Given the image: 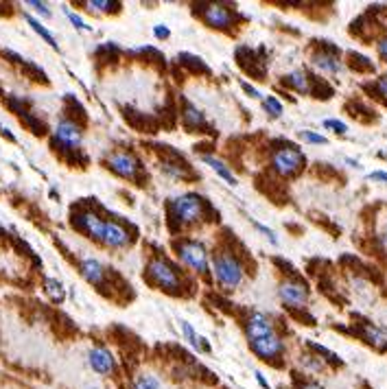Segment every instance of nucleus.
I'll return each instance as SVG.
<instances>
[{"mask_svg": "<svg viewBox=\"0 0 387 389\" xmlns=\"http://www.w3.org/2000/svg\"><path fill=\"white\" fill-rule=\"evenodd\" d=\"M212 274L217 282L226 289H235L243 282V267L235 256L230 254H217L212 261Z\"/></svg>", "mask_w": 387, "mask_h": 389, "instance_id": "f257e3e1", "label": "nucleus"}, {"mask_svg": "<svg viewBox=\"0 0 387 389\" xmlns=\"http://www.w3.org/2000/svg\"><path fill=\"white\" fill-rule=\"evenodd\" d=\"M171 210L179 223H195L204 217V201L199 194H192V192L179 194V197L173 199Z\"/></svg>", "mask_w": 387, "mask_h": 389, "instance_id": "f03ea898", "label": "nucleus"}, {"mask_svg": "<svg viewBox=\"0 0 387 389\" xmlns=\"http://www.w3.org/2000/svg\"><path fill=\"white\" fill-rule=\"evenodd\" d=\"M149 276H151V280L156 282L160 289L169 291V293H171V291L177 293L179 287H182L177 269H175L173 265H169L166 261H162V258H156V261L149 263Z\"/></svg>", "mask_w": 387, "mask_h": 389, "instance_id": "7ed1b4c3", "label": "nucleus"}, {"mask_svg": "<svg viewBox=\"0 0 387 389\" xmlns=\"http://www.w3.org/2000/svg\"><path fill=\"white\" fill-rule=\"evenodd\" d=\"M177 254H179V258H182L184 265H188L190 269L199 271V274H206V271L210 269L206 248H204L201 243H197V241H184V243H179Z\"/></svg>", "mask_w": 387, "mask_h": 389, "instance_id": "20e7f679", "label": "nucleus"}, {"mask_svg": "<svg viewBox=\"0 0 387 389\" xmlns=\"http://www.w3.org/2000/svg\"><path fill=\"white\" fill-rule=\"evenodd\" d=\"M250 348L258 359H263L267 363H276V359H280L282 352H285V341L274 332V335L261 337V339H256V341H250Z\"/></svg>", "mask_w": 387, "mask_h": 389, "instance_id": "39448f33", "label": "nucleus"}, {"mask_svg": "<svg viewBox=\"0 0 387 389\" xmlns=\"http://www.w3.org/2000/svg\"><path fill=\"white\" fill-rule=\"evenodd\" d=\"M278 297L291 308H300L308 302V287L300 280H285L278 287Z\"/></svg>", "mask_w": 387, "mask_h": 389, "instance_id": "423d86ee", "label": "nucleus"}, {"mask_svg": "<svg viewBox=\"0 0 387 389\" xmlns=\"http://www.w3.org/2000/svg\"><path fill=\"white\" fill-rule=\"evenodd\" d=\"M72 221L77 223V228L83 230L90 239L103 241V235H106V226H108V221H106V219H101L97 212L83 210V212L77 215V217L72 219Z\"/></svg>", "mask_w": 387, "mask_h": 389, "instance_id": "0eeeda50", "label": "nucleus"}, {"mask_svg": "<svg viewBox=\"0 0 387 389\" xmlns=\"http://www.w3.org/2000/svg\"><path fill=\"white\" fill-rule=\"evenodd\" d=\"M304 166V155L295 149H280L274 155V168L282 175H293Z\"/></svg>", "mask_w": 387, "mask_h": 389, "instance_id": "6e6552de", "label": "nucleus"}, {"mask_svg": "<svg viewBox=\"0 0 387 389\" xmlns=\"http://www.w3.org/2000/svg\"><path fill=\"white\" fill-rule=\"evenodd\" d=\"M55 140L63 149H79L81 147V127L68 119H61L55 127Z\"/></svg>", "mask_w": 387, "mask_h": 389, "instance_id": "1a4fd4ad", "label": "nucleus"}, {"mask_svg": "<svg viewBox=\"0 0 387 389\" xmlns=\"http://www.w3.org/2000/svg\"><path fill=\"white\" fill-rule=\"evenodd\" d=\"M88 366L92 368V372H97L101 376H110L116 370V359L108 348L95 346L88 352Z\"/></svg>", "mask_w": 387, "mask_h": 389, "instance_id": "9d476101", "label": "nucleus"}, {"mask_svg": "<svg viewBox=\"0 0 387 389\" xmlns=\"http://www.w3.org/2000/svg\"><path fill=\"white\" fill-rule=\"evenodd\" d=\"M108 166L116 175L121 177H127V179H134L136 173H138V162L134 160V155H129L125 151H114L108 155Z\"/></svg>", "mask_w": 387, "mask_h": 389, "instance_id": "9b49d317", "label": "nucleus"}, {"mask_svg": "<svg viewBox=\"0 0 387 389\" xmlns=\"http://www.w3.org/2000/svg\"><path fill=\"white\" fill-rule=\"evenodd\" d=\"M204 22L210 24L212 29H230L235 24V14L226 5H206L204 7Z\"/></svg>", "mask_w": 387, "mask_h": 389, "instance_id": "f8f14e48", "label": "nucleus"}, {"mask_svg": "<svg viewBox=\"0 0 387 389\" xmlns=\"http://www.w3.org/2000/svg\"><path fill=\"white\" fill-rule=\"evenodd\" d=\"M267 335H274V321L263 313H252L245 321V337L250 341H256Z\"/></svg>", "mask_w": 387, "mask_h": 389, "instance_id": "ddd939ff", "label": "nucleus"}, {"mask_svg": "<svg viewBox=\"0 0 387 389\" xmlns=\"http://www.w3.org/2000/svg\"><path fill=\"white\" fill-rule=\"evenodd\" d=\"M129 235H127V230L123 226H119L116 221H108L106 226V235H103V245H108V248L112 250H121V248H127L129 245Z\"/></svg>", "mask_w": 387, "mask_h": 389, "instance_id": "4468645a", "label": "nucleus"}, {"mask_svg": "<svg viewBox=\"0 0 387 389\" xmlns=\"http://www.w3.org/2000/svg\"><path fill=\"white\" fill-rule=\"evenodd\" d=\"M79 269H81V276L90 284H95V287H103V284H106V267H103L97 258H83Z\"/></svg>", "mask_w": 387, "mask_h": 389, "instance_id": "2eb2a0df", "label": "nucleus"}, {"mask_svg": "<svg viewBox=\"0 0 387 389\" xmlns=\"http://www.w3.org/2000/svg\"><path fill=\"white\" fill-rule=\"evenodd\" d=\"M311 63H313V68H317L324 74H339L344 70V63L339 61L337 55H333V53H313Z\"/></svg>", "mask_w": 387, "mask_h": 389, "instance_id": "dca6fc26", "label": "nucleus"}, {"mask_svg": "<svg viewBox=\"0 0 387 389\" xmlns=\"http://www.w3.org/2000/svg\"><path fill=\"white\" fill-rule=\"evenodd\" d=\"M204 164L206 166H210L212 168V171L219 175V177H221L224 181H226V184H230V186H237V177L235 175H232V171H230V168L221 162V160H217V158H212V155H204Z\"/></svg>", "mask_w": 387, "mask_h": 389, "instance_id": "f3484780", "label": "nucleus"}, {"mask_svg": "<svg viewBox=\"0 0 387 389\" xmlns=\"http://www.w3.org/2000/svg\"><path fill=\"white\" fill-rule=\"evenodd\" d=\"M287 83L300 94H308L311 92V79L302 72V70H293L291 74H287Z\"/></svg>", "mask_w": 387, "mask_h": 389, "instance_id": "a211bd4d", "label": "nucleus"}, {"mask_svg": "<svg viewBox=\"0 0 387 389\" xmlns=\"http://www.w3.org/2000/svg\"><path fill=\"white\" fill-rule=\"evenodd\" d=\"M184 123L190 129H197V127L206 125V116H204V112H199L195 106H190V103H188V106L184 108Z\"/></svg>", "mask_w": 387, "mask_h": 389, "instance_id": "6ab92c4d", "label": "nucleus"}, {"mask_svg": "<svg viewBox=\"0 0 387 389\" xmlns=\"http://www.w3.org/2000/svg\"><path fill=\"white\" fill-rule=\"evenodd\" d=\"M24 18H27V22L31 24V29H33V31H35L37 35H40V37H42V40H44V42H46L48 46H53L55 50L59 48V46H57V40H55V37L50 35V33H48V31H46V29L42 27V22H40V20H35L33 16H24Z\"/></svg>", "mask_w": 387, "mask_h": 389, "instance_id": "aec40b11", "label": "nucleus"}, {"mask_svg": "<svg viewBox=\"0 0 387 389\" xmlns=\"http://www.w3.org/2000/svg\"><path fill=\"white\" fill-rule=\"evenodd\" d=\"M134 389H162V383L156 374H140L134 381Z\"/></svg>", "mask_w": 387, "mask_h": 389, "instance_id": "412c9836", "label": "nucleus"}, {"mask_svg": "<svg viewBox=\"0 0 387 389\" xmlns=\"http://www.w3.org/2000/svg\"><path fill=\"white\" fill-rule=\"evenodd\" d=\"M86 7L90 11H103V14H110V11H119V3H110V0H88Z\"/></svg>", "mask_w": 387, "mask_h": 389, "instance_id": "4be33fe9", "label": "nucleus"}, {"mask_svg": "<svg viewBox=\"0 0 387 389\" xmlns=\"http://www.w3.org/2000/svg\"><path fill=\"white\" fill-rule=\"evenodd\" d=\"M364 337L372 343V346H377V348H387V339H385V335L377 328H372V326H366L364 328Z\"/></svg>", "mask_w": 387, "mask_h": 389, "instance_id": "5701e85b", "label": "nucleus"}, {"mask_svg": "<svg viewBox=\"0 0 387 389\" xmlns=\"http://www.w3.org/2000/svg\"><path fill=\"white\" fill-rule=\"evenodd\" d=\"M263 108H265V112H267L269 116H276V119H278L282 112H285L282 103H280L276 97H265V99H263Z\"/></svg>", "mask_w": 387, "mask_h": 389, "instance_id": "b1692460", "label": "nucleus"}, {"mask_svg": "<svg viewBox=\"0 0 387 389\" xmlns=\"http://www.w3.org/2000/svg\"><path fill=\"white\" fill-rule=\"evenodd\" d=\"M179 326H182V332H184V337H186V341L195 348V350H201V343H199V335L195 332V328H192V323H188V321H182L179 323Z\"/></svg>", "mask_w": 387, "mask_h": 389, "instance_id": "393cba45", "label": "nucleus"}, {"mask_svg": "<svg viewBox=\"0 0 387 389\" xmlns=\"http://www.w3.org/2000/svg\"><path fill=\"white\" fill-rule=\"evenodd\" d=\"M300 366L304 370H308V372H321V370H324V363H321L317 357H302Z\"/></svg>", "mask_w": 387, "mask_h": 389, "instance_id": "a878e982", "label": "nucleus"}, {"mask_svg": "<svg viewBox=\"0 0 387 389\" xmlns=\"http://www.w3.org/2000/svg\"><path fill=\"white\" fill-rule=\"evenodd\" d=\"M63 14H66V18L72 22V27H75V29H79V31H92V27H88V24L83 22V18H81V16H77V14H72L70 9H63Z\"/></svg>", "mask_w": 387, "mask_h": 389, "instance_id": "bb28decb", "label": "nucleus"}, {"mask_svg": "<svg viewBox=\"0 0 387 389\" xmlns=\"http://www.w3.org/2000/svg\"><path fill=\"white\" fill-rule=\"evenodd\" d=\"M46 289L50 293V297H53L55 302H61L63 300V291H61V284L57 280H46Z\"/></svg>", "mask_w": 387, "mask_h": 389, "instance_id": "cd10ccee", "label": "nucleus"}, {"mask_svg": "<svg viewBox=\"0 0 387 389\" xmlns=\"http://www.w3.org/2000/svg\"><path fill=\"white\" fill-rule=\"evenodd\" d=\"M300 138L306 140V142H311V145H326V142H328L324 136H319L315 132H300Z\"/></svg>", "mask_w": 387, "mask_h": 389, "instance_id": "c85d7f7f", "label": "nucleus"}, {"mask_svg": "<svg viewBox=\"0 0 387 389\" xmlns=\"http://www.w3.org/2000/svg\"><path fill=\"white\" fill-rule=\"evenodd\" d=\"M252 223H254V228H256L258 232H261V235H263L269 243H272V245H278V239H276V235H274V230H269L267 226L258 223V221H252Z\"/></svg>", "mask_w": 387, "mask_h": 389, "instance_id": "c756f323", "label": "nucleus"}, {"mask_svg": "<svg viewBox=\"0 0 387 389\" xmlns=\"http://www.w3.org/2000/svg\"><path fill=\"white\" fill-rule=\"evenodd\" d=\"M324 127H326V129H333L335 134H346V132H348L346 123H341V121H337V119H326V121H324Z\"/></svg>", "mask_w": 387, "mask_h": 389, "instance_id": "7c9ffc66", "label": "nucleus"}, {"mask_svg": "<svg viewBox=\"0 0 387 389\" xmlns=\"http://www.w3.org/2000/svg\"><path fill=\"white\" fill-rule=\"evenodd\" d=\"M162 171H164L166 175H171L173 179L184 177V171H182V168H177L173 162H162Z\"/></svg>", "mask_w": 387, "mask_h": 389, "instance_id": "2f4dec72", "label": "nucleus"}, {"mask_svg": "<svg viewBox=\"0 0 387 389\" xmlns=\"http://www.w3.org/2000/svg\"><path fill=\"white\" fill-rule=\"evenodd\" d=\"M308 348L315 350V352H319V355H324L328 361H337V363H339V357L335 355V352H330V350H328V348H324V346H319V343H311V341H308Z\"/></svg>", "mask_w": 387, "mask_h": 389, "instance_id": "473e14b6", "label": "nucleus"}, {"mask_svg": "<svg viewBox=\"0 0 387 389\" xmlns=\"http://www.w3.org/2000/svg\"><path fill=\"white\" fill-rule=\"evenodd\" d=\"M27 5L33 7V9H37V14H42L44 18H50V9H48L46 3H37V0H31V3H27Z\"/></svg>", "mask_w": 387, "mask_h": 389, "instance_id": "72a5a7b5", "label": "nucleus"}, {"mask_svg": "<svg viewBox=\"0 0 387 389\" xmlns=\"http://www.w3.org/2000/svg\"><path fill=\"white\" fill-rule=\"evenodd\" d=\"M377 92L387 101V74L379 77V81H377Z\"/></svg>", "mask_w": 387, "mask_h": 389, "instance_id": "f704fd0d", "label": "nucleus"}, {"mask_svg": "<svg viewBox=\"0 0 387 389\" xmlns=\"http://www.w3.org/2000/svg\"><path fill=\"white\" fill-rule=\"evenodd\" d=\"M153 35L158 37V40H166V37L171 35V31L164 27V24H158V27H153Z\"/></svg>", "mask_w": 387, "mask_h": 389, "instance_id": "c9c22d12", "label": "nucleus"}, {"mask_svg": "<svg viewBox=\"0 0 387 389\" xmlns=\"http://www.w3.org/2000/svg\"><path fill=\"white\" fill-rule=\"evenodd\" d=\"M377 50H379L381 59H385V61H387V35H385V37H381V40H379Z\"/></svg>", "mask_w": 387, "mask_h": 389, "instance_id": "e433bc0d", "label": "nucleus"}, {"mask_svg": "<svg viewBox=\"0 0 387 389\" xmlns=\"http://www.w3.org/2000/svg\"><path fill=\"white\" fill-rule=\"evenodd\" d=\"M241 88H243V90H245V92H248V94H250L252 99H263V94H261V92H258V90H256V88H252L250 83H245V81H243V83H241Z\"/></svg>", "mask_w": 387, "mask_h": 389, "instance_id": "4c0bfd02", "label": "nucleus"}, {"mask_svg": "<svg viewBox=\"0 0 387 389\" xmlns=\"http://www.w3.org/2000/svg\"><path fill=\"white\" fill-rule=\"evenodd\" d=\"M379 245L383 248V252H387V223H385L383 230L379 232Z\"/></svg>", "mask_w": 387, "mask_h": 389, "instance_id": "58836bf2", "label": "nucleus"}, {"mask_svg": "<svg viewBox=\"0 0 387 389\" xmlns=\"http://www.w3.org/2000/svg\"><path fill=\"white\" fill-rule=\"evenodd\" d=\"M368 177L374 179V181H385V184H387V173H385V171H374V173H370Z\"/></svg>", "mask_w": 387, "mask_h": 389, "instance_id": "ea45409f", "label": "nucleus"}, {"mask_svg": "<svg viewBox=\"0 0 387 389\" xmlns=\"http://www.w3.org/2000/svg\"><path fill=\"white\" fill-rule=\"evenodd\" d=\"M254 376H256V383H258V385H261L263 389H269V383L265 381V376H263L261 372H254Z\"/></svg>", "mask_w": 387, "mask_h": 389, "instance_id": "a19ab883", "label": "nucleus"}, {"mask_svg": "<svg viewBox=\"0 0 387 389\" xmlns=\"http://www.w3.org/2000/svg\"><path fill=\"white\" fill-rule=\"evenodd\" d=\"M300 389H324V385H319V383H315V381H308V383H304Z\"/></svg>", "mask_w": 387, "mask_h": 389, "instance_id": "79ce46f5", "label": "nucleus"}, {"mask_svg": "<svg viewBox=\"0 0 387 389\" xmlns=\"http://www.w3.org/2000/svg\"><path fill=\"white\" fill-rule=\"evenodd\" d=\"M83 389H101L99 385H88V387H83Z\"/></svg>", "mask_w": 387, "mask_h": 389, "instance_id": "37998d69", "label": "nucleus"}]
</instances>
